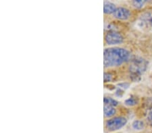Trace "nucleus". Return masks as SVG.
I'll list each match as a JSON object with an SVG mask.
<instances>
[{"mask_svg": "<svg viewBox=\"0 0 152 133\" xmlns=\"http://www.w3.org/2000/svg\"><path fill=\"white\" fill-rule=\"evenodd\" d=\"M104 58L105 67H116L129 61L131 54L128 50L122 48H108L104 50Z\"/></svg>", "mask_w": 152, "mask_h": 133, "instance_id": "obj_1", "label": "nucleus"}, {"mask_svg": "<svg viewBox=\"0 0 152 133\" xmlns=\"http://www.w3.org/2000/svg\"><path fill=\"white\" fill-rule=\"evenodd\" d=\"M148 67V62L142 58L134 59L130 66L131 73V78L134 81H138L141 79V75L145 71Z\"/></svg>", "mask_w": 152, "mask_h": 133, "instance_id": "obj_2", "label": "nucleus"}, {"mask_svg": "<svg viewBox=\"0 0 152 133\" xmlns=\"http://www.w3.org/2000/svg\"><path fill=\"white\" fill-rule=\"evenodd\" d=\"M127 120L124 117H116L112 119L108 120L105 123V127L110 131H115V130L122 129L126 125Z\"/></svg>", "mask_w": 152, "mask_h": 133, "instance_id": "obj_3", "label": "nucleus"}, {"mask_svg": "<svg viewBox=\"0 0 152 133\" xmlns=\"http://www.w3.org/2000/svg\"><path fill=\"white\" fill-rule=\"evenodd\" d=\"M105 40L109 45H118L123 42V37L120 33L115 31H111L105 35Z\"/></svg>", "mask_w": 152, "mask_h": 133, "instance_id": "obj_4", "label": "nucleus"}, {"mask_svg": "<svg viewBox=\"0 0 152 133\" xmlns=\"http://www.w3.org/2000/svg\"><path fill=\"white\" fill-rule=\"evenodd\" d=\"M131 15V12L129 9L125 8H118L114 12L113 16L119 20H127Z\"/></svg>", "mask_w": 152, "mask_h": 133, "instance_id": "obj_5", "label": "nucleus"}, {"mask_svg": "<svg viewBox=\"0 0 152 133\" xmlns=\"http://www.w3.org/2000/svg\"><path fill=\"white\" fill-rule=\"evenodd\" d=\"M104 11L105 14H114V12L116 9V7L115 4L109 1H105L104 5Z\"/></svg>", "mask_w": 152, "mask_h": 133, "instance_id": "obj_6", "label": "nucleus"}, {"mask_svg": "<svg viewBox=\"0 0 152 133\" xmlns=\"http://www.w3.org/2000/svg\"><path fill=\"white\" fill-rule=\"evenodd\" d=\"M104 116L105 117H111L116 114V110L113 106L109 105H105L104 108Z\"/></svg>", "mask_w": 152, "mask_h": 133, "instance_id": "obj_7", "label": "nucleus"}, {"mask_svg": "<svg viewBox=\"0 0 152 133\" xmlns=\"http://www.w3.org/2000/svg\"><path fill=\"white\" fill-rule=\"evenodd\" d=\"M104 101L105 103V105H109L111 106H116L118 104V102L116 100H114L111 98H107V97H105L104 99Z\"/></svg>", "mask_w": 152, "mask_h": 133, "instance_id": "obj_8", "label": "nucleus"}, {"mask_svg": "<svg viewBox=\"0 0 152 133\" xmlns=\"http://www.w3.org/2000/svg\"><path fill=\"white\" fill-rule=\"evenodd\" d=\"M133 127L134 129L137 130H141L143 129L144 123L141 120H135L133 123Z\"/></svg>", "mask_w": 152, "mask_h": 133, "instance_id": "obj_9", "label": "nucleus"}, {"mask_svg": "<svg viewBox=\"0 0 152 133\" xmlns=\"http://www.w3.org/2000/svg\"><path fill=\"white\" fill-rule=\"evenodd\" d=\"M125 104L128 106H133L138 104V100L134 98H130L124 101Z\"/></svg>", "mask_w": 152, "mask_h": 133, "instance_id": "obj_10", "label": "nucleus"}, {"mask_svg": "<svg viewBox=\"0 0 152 133\" xmlns=\"http://www.w3.org/2000/svg\"><path fill=\"white\" fill-rule=\"evenodd\" d=\"M146 3L145 1H141V0H137L133 1V5L137 8H141Z\"/></svg>", "mask_w": 152, "mask_h": 133, "instance_id": "obj_11", "label": "nucleus"}, {"mask_svg": "<svg viewBox=\"0 0 152 133\" xmlns=\"http://www.w3.org/2000/svg\"><path fill=\"white\" fill-rule=\"evenodd\" d=\"M112 79V75L108 73H105L104 75V82H109L111 81Z\"/></svg>", "mask_w": 152, "mask_h": 133, "instance_id": "obj_12", "label": "nucleus"}, {"mask_svg": "<svg viewBox=\"0 0 152 133\" xmlns=\"http://www.w3.org/2000/svg\"><path fill=\"white\" fill-rule=\"evenodd\" d=\"M148 120L149 124H150L151 126H152V109L150 111H149V113H148Z\"/></svg>", "mask_w": 152, "mask_h": 133, "instance_id": "obj_13", "label": "nucleus"}, {"mask_svg": "<svg viewBox=\"0 0 152 133\" xmlns=\"http://www.w3.org/2000/svg\"><path fill=\"white\" fill-rule=\"evenodd\" d=\"M118 86H120L121 88H123V89H127L129 88V84L127 83H122L118 84Z\"/></svg>", "mask_w": 152, "mask_h": 133, "instance_id": "obj_14", "label": "nucleus"}, {"mask_svg": "<svg viewBox=\"0 0 152 133\" xmlns=\"http://www.w3.org/2000/svg\"><path fill=\"white\" fill-rule=\"evenodd\" d=\"M149 23H150L151 26H152V17H151V18H150V20H149Z\"/></svg>", "mask_w": 152, "mask_h": 133, "instance_id": "obj_15", "label": "nucleus"}]
</instances>
